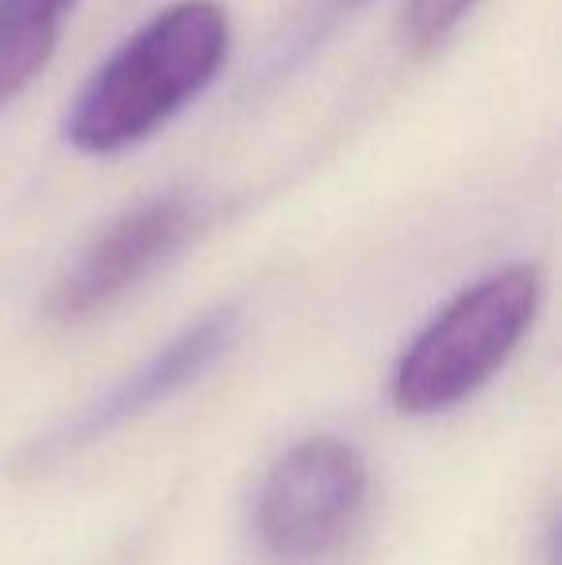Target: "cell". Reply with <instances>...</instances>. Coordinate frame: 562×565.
Wrapping results in <instances>:
<instances>
[{"label": "cell", "instance_id": "6da1fadb", "mask_svg": "<svg viewBox=\"0 0 562 565\" xmlns=\"http://www.w3.org/2000/svg\"><path fill=\"white\" fill-rule=\"evenodd\" d=\"M227 51L232 20L220 0H173L93 70L66 108V142L93 158L139 147L216 82Z\"/></svg>", "mask_w": 562, "mask_h": 565}, {"label": "cell", "instance_id": "7a4b0ae2", "mask_svg": "<svg viewBox=\"0 0 562 565\" xmlns=\"http://www.w3.org/2000/svg\"><path fill=\"white\" fill-rule=\"evenodd\" d=\"M543 281L536 266H501L466 285L405 347L393 370V401L409 416H439L470 401L512 358L536 323Z\"/></svg>", "mask_w": 562, "mask_h": 565}, {"label": "cell", "instance_id": "3957f363", "mask_svg": "<svg viewBox=\"0 0 562 565\" xmlns=\"http://www.w3.org/2000/svg\"><path fill=\"white\" fill-rule=\"evenodd\" d=\"M367 497V458L336 435H312L285 450L263 477L255 500L258 539L282 562L328 558L359 527Z\"/></svg>", "mask_w": 562, "mask_h": 565}, {"label": "cell", "instance_id": "277c9868", "mask_svg": "<svg viewBox=\"0 0 562 565\" xmlns=\"http://www.w3.org/2000/svg\"><path fill=\"white\" fill-rule=\"evenodd\" d=\"M235 335H240V312L235 308H216V312L201 316L197 323L181 328L173 339H166L155 354L142 358L136 370L113 381L100 396H93L82 412L62 419L43 439L28 443L20 458H15V466L23 473H43V469L74 458L93 443H105L108 435L124 431L147 412L162 408L166 401H173L189 385H197L232 350Z\"/></svg>", "mask_w": 562, "mask_h": 565}, {"label": "cell", "instance_id": "5b68a950", "mask_svg": "<svg viewBox=\"0 0 562 565\" xmlns=\"http://www.w3.org/2000/svg\"><path fill=\"white\" fill-rule=\"evenodd\" d=\"M204 224V204L189 189H166L131 204L85 250L62 269L46 297V312L59 323H85L120 305L128 292L158 274Z\"/></svg>", "mask_w": 562, "mask_h": 565}, {"label": "cell", "instance_id": "8992f818", "mask_svg": "<svg viewBox=\"0 0 562 565\" xmlns=\"http://www.w3.org/2000/svg\"><path fill=\"white\" fill-rule=\"evenodd\" d=\"M82 0H0V108L54 58Z\"/></svg>", "mask_w": 562, "mask_h": 565}, {"label": "cell", "instance_id": "52a82bcc", "mask_svg": "<svg viewBox=\"0 0 562 565\" xmlns=\"http://www.w3.org/2000/svg\"><path fill=\"white\" fill-rule=\"evenodd\" d=\"M478 0H409L405 4V39L413 51L439 46Z\"/></svg>", "mask_w": 562, "mask_h": 565}]
</instances>
